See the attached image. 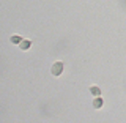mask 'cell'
Masks as SVG:
<instances>
[{
  "instance_id": "6da1fadb",
  "label": "cell",
  "mask_w": 126,
  "mask_h": 123,
  "mask_svg": "<svg viewBox=\"0 0 126 123\" xmlns=\"http://www.w3.org/2000/svg\"><path fill=\"white\" fill-rule=\"evenodd\" d=\"M63 62H55L52 66H50V73L54 74V76H60V74L63 73Z\"/></svg>"
},
{
  "instance_id": "5b68a950",
  "label": "cell",
  "mask_w": 126,
  "mask_h": 123,
  "mask_svg": "<svg viewBox=\"0 0 126 123\" xmlns=\"http://www.w3.org/2000/svg\"><path fill=\"white\" fill-rule=\"evenodd\" d=\"M21 41H22V38H21V36H17V35L11 36V43H21Z\"/></svg>"
},
{
  "instance_id": "277c9868",
  "label": "cell",
  "mask_w": 126,
  "mask_h": 123,
  "mask_svg": "<svg viewBox=\"0 0 126 123\" xmlns=\"http://www.w3.org/2000/svg\"><path fill=\"white\" fill-rule=\"evenodd\" d=\"M90 93H92L93 96H101V90H99V87H96V85L90 87Z\"/></svg>"
},
{
  "instance_id": "7a4b0ae2",
  "label": "cell",
  "mask_w": 126,
  "mask_h": 123,
  "mask_svg": "<svg viewBox=\"0 0 126 123\" xmlns=\"http://www.w3.org/2000/svg\"><path fill=\"white\" fill-rule=\"evenodd\" d=\"M102 104H104L102 98H101V96H94V100H93V107H94V109H101Z\"/></svg>"
},
{
  "instance_id": "3957f363",
  "label": "cell",
  "mask_w": 126,
  "mask_h": 123,
  "mask_svg": "<svg viewBox=\"0 0 126 123\" xmlns=\"http://www.w3.org/2000/svg\"><path fill=\"white\" fill-rule=\"evenodd\" d=\"M30 46H32V43L29 41V39H22V41L19 43V47H21L22 51H27V49H30Z\"/></svg>"
}]
</instances>
